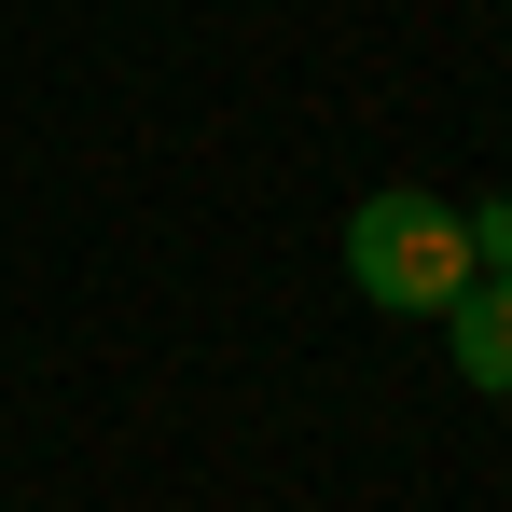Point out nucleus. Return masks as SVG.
Instances as JSON below:
<instances>
[{"label": "nucleus", "instance_id": "1", "mask_svg": "<svg viewBox=\"0 0 512 512\" xmlns=\"http://www.w3.org/2000/svg\"><path fill=\"white\" fill-rule=\"evenodd\" d=\"M346 277L374 305H402V319H443L471 291V208H443V194H360L346 208Z\"/></svg>", "mask_w": 512, "mask_h": 512}, {"label": "nucleus", "instance_id": "2", "mask_svg": "<svg viewBox=\"0 0 512 512\" xmlns=\"http://www.w3.org/2000/svg\"><path fill=\"white\" fill-rule=\"evenodd\" d=\"M443 346H457V374H471L485 402H512V277H471V291L443 305Z\"/></svg>", "mask_w": 512, "mask_h": 512}, {"label": "nucleus", "instance_id": "3", "mask_svg": "<svg viewBox=\"0 0 512 512\" xmlns=\"http://www.w3.org/2000/svg\"><path fill=\"white\" fill-rule=\"evenodd\" d=\"M471 277H512V194L471 208Z\"/></svg>", "mask_w": 512, "mask_h": 512}]
</instances>
